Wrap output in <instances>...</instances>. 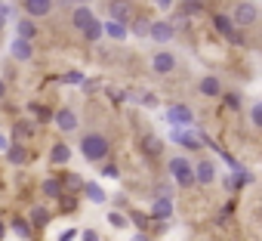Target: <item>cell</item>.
I'll return each mask as SVG.
<instances>
[{
	"mask_svg": "<svg viewBox=\"0 0 262 241\" xmlns=\"http://www.w3.org/2000/svg\"><path fill=\"white\" fill-rule=\"evenodd\" d=\"M80 152H83V158H86V161H102V158L111 152V143H108L102 133H90V136H83Z\"/></svg>",
	"mask_w": 262,
	"mask_h": 241,
	"instance_id": "cell-1",
	"label": "cell"
},
{
	"mask_svg": "<svg viewBox=\"0 0 262 241\" xmlns=\"http://www.w3.org/2000/svg\"><path fill=\"white\" fill-rule=\"evenodd\" d=\"M228 19H231V25H234V28H250V25H256L259 10H256L253 0H244V4H237V7H234V13H231Z\"/></svg>",
	"mask_w": 262,
	"mask_h": 241,
	"instance_id": "cell-2",
	"label": "cell"
},
{
	"mask_svg": "<svg viewBox=\"0 0 262 241\" xmlns=\"http://www.w3.org/2000/svg\"><path fill=\"white\" fill-rule=\"evenodd\" d=\"M170 173H173V179H176L182 189H188V186L194 183V170H191V164H188L185 158H173V161H170Z\"/></svg>",
	"mask_w": 262,
	"mask_h": 241,
	"instance_id": "cell-3",
	"label": "cell"
},
{
	"mask_svg": "<svg viewBox=\"0 0 262 241\" xmlns=\"http://www.w3.org/2000/svg\"><path fill=\"white\" fill-rule=\"evenodd\" d=\"M167 120H170L173 127H191V120H194V111H191L188 105L176 102V105H170V111H167Z\"/></svg>",
	"mask_w": 262,
	"mask_h": 241,
	"instance_id": "cell-4",
	"label": "cell"
},
{
	"mask_svg": "<svg viewBox=\"0 0 262 241\" xmlns=\"http://www.w3.org/2000/svg\"><path fill=\"white\" fill-rule=\"evenodd\" d=\"M108 13H111V22H117V25H126L129 19H133V4H129V0H111Z\"/></svg>",
	"mask_w": 262,
	"mask_h": 241,
	"instance_id": "cell-5",
	"label": "cell"
},
{
	"mask_svg": "<svg viewBox=\"0 0 262 241\" xmlns=\"http://www.w3.org/2000/svg\"><path fill=\"white\" fill-rule=\"evenodd\" d=\"M213 28L222 34V37H228V41H234V44H241V34H237V28L231 25V19L225 16V13H216L213 16Z\"/></svg>",
	"mask_w": 262,
	"mask_h": 241,
	"instance_id": "cell-6",
	"label": "cell"
},
{
	"mask_svg": "<svg viewBox=\"0 0 262 241\" xmlns=\"http://www.w3.org/2000/svg\"><path fill=\"white\" fill-rule=\"evenodd\" d=\"M173 139H176L179 146L191 149V152H198V149L204 146V139H201V136H194V133H191L188 127H176V130H173Z\"/></svg>",
	"mask_w": 262,
	"mask_h": 241,
	"instance_id": "cell-7",
	"label": "cell"
},
{
	"mask_svg": "<svg viewBox=\"0 0 262 241\" xmlns=\"http://www.w3.org/2000/svg\"><path fill=\"white\" fill-rule=\"evenodd\" d=\"M53 120H56V127H59V130H65V133L77 130V114H74L71 108H59V111L53 114Z\"/></svg>",
	"mask_w": 262,
	"mask_h": 241,
	"instance_id": "cell-8",
	"label": "cell"
},
{
	"mask_svg": "<svg viewBox=\"0 0 262 241\" xmlns=\"http://www.w3.org/2000/svg\"><path fill=\"white\" fill-rule=\"evenodd\" d=\"M173 28H170V22H148V37L151 41H158V44H167V41H173Z\"/></svg>",
	"mask_w": 262,
	"mask_h": 241,
	"instance_id": "cell-9",
	"label": "cell"
},
{
	"mask_svg": "<svg viewBox=\"0 0 262 241\" xmlns=\"http://www.w3.org/2000/svg\"><path fill=\"white\" fill-rule=\"evenodd\" d=\"M151 68H155L158 74H170V71L176 68V56H173V53H167V50H161V53H155Z\"/></svg>",
	"mask_w": 262,
	"mask_h": 241,
	"instance_id": "cell-10",
	"label": "cell"
},
{
	"mask_svg": "<svg viewBox=\"0 0 262 241\" xmlns=\"http://www.w3.org/2000/svg\"><path fill=\"white\" fill-rule=\"evenodd\" d=\"M194 170V183H201V186H213V179H216V167H213V161H201L198 167H191Z\"/></svg>",
	"mask_w": 262,
	"mask_h": 241,
	"instance_id": "cell-11",
	"label": "cell"
},
{
	"mask_svg": "<svg viewBox=\"0 0 262 241\" xmlns=\"http://www.w3.org/2000/svg\"><path fill=\"white\" fill-rule=\"evenodd\" d=\"M25 10H28L31 19H37V16H50V13H53V0H25Z\"/></svg>",
	"mask_w": 262,
	"mask_h": 241,
	"instance_id": "cell-12",
	"label": "cell"
},
{
	"mask_svg": "<svg viewBox=\"0 0 262 241\" xmlns=\"http://www.w3.org/2000/svg\"><path fill=\"white\" fill-rule=\"evenodd\" d=\"M93 19H96V16H93V10H90V7H74V13H71V25H74L77 31H83Z\"/></svg>",
	"mask_w": 262,
	"mask_h": 241,
	"instance_id": "cell-13",
	"label": "cell"
},
{
	"mask_svg": "<svg viewBox=\"0 0 262 241\" xmlns=\"http://www.w3.org/2000/svg\"><path fill=\"white\" fill-rule=\"evenodd\" d=\"M10 53H13V59H19V62H28V59L34 56V47H31L28 41H19V37H16V41L10 44Z\"/></svg>",
	"mask_w": 262,
	"mask_h": 241,
	"instance_id": "cell-14",
	"label": "cell"
},
{
	"mask_svg": "<svg viewBox=\"0 0 262 241\" xmlns=\"http://www.w3.org/2000/svg\"><path fill=\"white\" fill-rule=\"evenodd\" d=\"M139 146H142V152H145L148 158H161V155H164V143H161L158 136H151V133H145Z\"/></svg>",
	"mask_w": 262,
	"mask_h": 241,
	"instance_id": "cell-15",
	"label": "cell"
},
{
	"mask_svg": "<svg viewBox=\"0 0 262 241\" xmlns=\"http://www.w3.org/2000/svg\"><path fill=\"white\" fill-rule=\"evenodd\" d=\"M16 31H19L16 37H19V41H28V44H31V41L37 37V25H34L31 19H19V25H16Z\"/></svg>",
	"mask_w": 262,
	"mask_h": 241,
	"instance_id": "cell-16",
	"label": "cell"
},
{
	"mask_svg": "<svg viewBox=\"0 0 262 241\" xmlns=\"http://www.w3.org/2000/svg\"><path fill=\"white\" fill-rule=\"evenodd\" d=\"M102 34H108L111 41H126V34H129V31H126V25H117V22H111V19H108V22L102 25Z\"/></svg>",
	"mask_w": 262,
	"mask_h": 241,
	"instance_id": "cell-17",
	"label": "cell"
},
{
	"mask_svg": "<svg viewBox=\"0 0 262 241\" xmlns=\"http://www.w3.org/2000/svg\"><path fill=\"white\" fill-rule=\"evenodd\" d=\"M151 213H155L158 219H170V213H173V201H170V195L158 198V201H155V207H151Z\"/></svg>",
	"mask_w": 262,
	"mask_h": 241,
	"instance_id": "cell-18",
	"label": "cell"
},
{
	"mask_svg": "<svg viewBox=\"0 0 262 241\" xmlns=\"http://www.w3.org/2000/svg\"><path fill=\"white\" fill-rule=\"evenodd\" d=\"M201 93H204V96H219V93H222L219 77H213V74H210V77H204V81H201Z\"/></svg>",
	"mask_w": 262,
	"mask_h": 241,
	"instance_id": "cell-19",
	"label": "cell"
},
{
	"mask_svg": "<svg viewBox=\"0 0 262 241\" xmlns=\"http://www.w3.org/2000/svg\"><path fill=\"white\" fill-rule=\"evenodd\" d=\"M68 158H71V149H68L65 143L53 146V155H50V161H53V164H68Z\"/></svg>",
	"mask_w": 262,
	"mask_h": 241,
	"instance_id": "cell-20",
	"label": "cell"
},
{
	"mask_svg": "<svg viewBox=\"0 0 262 241\" xmlns=\"http://www.w3.org/2000/svg\"><path fill=\"white\" fill-rule=\"evenodd\" d=\"M13 133H16L19 139H25V136H31V133H34V120H28V117H22V120H16V127H13Z\"/></svg>",
	"mask_w": 262,
	"mask_h": 241,
	"instance_id": "cell-21",
	"label": "cell"
},
{
	"mask_svg": "<svg viewBox=\"0 0 262 241\" xmlns=\"http://www.w3.org/2000/svg\"><path fill=\"white\" fill-rule=\"evenodd\" d=\"M7 161L10 164H25L28 161V152L22 146H13V149H7Z\"/></svg>",
	"mask_w": 262,
	"mask_h": 241,
	"instance_id": "cell-22",
	"label": "cell"
},
{
	"mask_svg": "<svg viewBox=\"0 0 262 241\" xmlns=\"http://www.w3.org/2000/svg\"><path fill=\"white\" fill-rule=\"evenodd\" d=\"M80 34H83L86 41H99V37H102V22H99V19H93V22H90Z\"/></svg>",
	"mask_w": 262,
	"mask_h": 241,
	"instance_id": "cell-23",
	"label": "cell"
},
{
	"mask_svg": "<svg viewBox=\"0 0 262 241\" xmlns=\"http://www.w3.org/2000/svg\"><path fill=\"white\" fill-rule=\"evenodd\" d=\"M43 195H47V198H59V195H62V179H56V176L47 179V183H43Z\"/></svg>",
	"mask_w": 262,
	"mask_h": 241,
	"instance_id": "cell-24",
	"label": "cell"
},
{
	"mask_svg": "<svg viewBox=\"0 0 262 241\" xmlns=\"http://www.w3.org/2000/svg\"><path fill=\"white\" fill-rule=\"evenodd\" d=\"M83 192H86V198H90V201H96V204H102V201H105V192H102V186H96V183H86V186H83Z\"/></svg>",
	"mask_w": 262,
	"mask_h": 241,
	"instance_id": "cell-25",
	"label": "cell"
},
{
	"mask_svg": "<svg viewBox=\"0 0 262 241\" xmlns=\"http://www.w3.org/2000/svg\"><path fill=\"white\" fill-rule=\"evenodd\" d=\"M28 108H31V114H34L37 120H50V117H53V111H50L47 105H40V102H31Z\"/></svg>",
	"mask_w": 262,
	"mask_h": 241,
	"instance_id": "cell-26",
	"label": "cell"
},
{
	"mask_svg": "<svg viewBox=\"0 0 262 241\" xmlns=\"http://www.w3.org/2000/svg\"><path fill=\"white\" fill-rule=\"evenodd\" d=\"M47 223H50V213H47L43 207H34V210H31V226L40 229V226H47Z\"/></svg>",
	"mask_w": 262,
	"mask_h": 241,
	"instance_id": "cell-27",
	"label": "cell"
},
{
	"mask_svg": "<svg viewBox=\"0 0 262 241\" xmlns=\"http://www.w3.org/2000/svg\"><path fill=\"white\" fill-rule=\"evenodd\" d=\"M13 232H16L19 238H31V226H28L25 219H13Z\"/></svg>",
	"mask_w": 262,
	"mask_h": 241,
	"instance_id": "cell-28",
	"label": "cell"
},
{
	"mask_svg": "<svg viewBox=\"0 0 262 241\" xmlns=\"http://www.w3.org/2000/svg\"><path fill=\"white\" fill-rule=\"evenodd\" d=\"M108 223H111L114 229H123V226H126V216L117 213V210H111V213H108Z\"/></svg>",
	"mask_w": 262,
	"mask_h": 241,
	"instance_id": "cell-29",
	"label": "cell"
},
{
	"mask_svg": "<svg viewBox=\"0 0 262 241\" xmlns=\"http://www.w3.org/2000/svg\"><path fill=\"white\" fill-rule=\"evenodd\" d=\"M225 108L237 111V108H241V96H237V93H225Z\"/></svg>",
	"mask_w": 262,
	"mask_h": 241,
	"instance_id": "cell-30",
	"label": "cell"
},
{
	"mask_svg": "<svg viewBox=\"0 0 262 241\" xmlns=\"http://www.w3.org/2000/svg\"><path fill=\"white\" fill-rule=\"evenodd\" d=\"M133 34H139V37H148V22H145V19H136V25H133Z\"/></svg>",
	"mask_w": 262,
	"mask_h": 241,
	"instance_id": "cell-31",
	"label": "cell"
},
{
	"mask_svg": "<svg viewBox=\"0 0 262 241\" xmlns=\"http://www.w3.org/2000/svg\"><path fill=\"white\" fill-rule=\"evenodd\" d=\"M62 81H65V84H83V74L71 68V71H65V77H62Z\"/></svg>",
	"mask_w": 262,
	"mask_h": 241,
	"instance_id": "cell-32",
	"label": "cell"
},
{
	"mask_svg": "<svg viewBox=\"0 0 262 241\" xmlns=\"http://www.w3.org/2000/svg\"><path fill=\"white\" fill-rule=\"evenodd\" d=\"M250 117H253V127H262V105H253Z\"/></svg>",
	"mask_w": 262,
	"mask_h": 241,
	"instance_id": "cell-33",
	"label": "cell"
},
{
	"mask_svg": "<svg viewBox=\"0 0 262 241\" xmlns=\"http://www.w3.org/2000/svg\"><path fill=\"white\" fill-rule=\"evenodd\" d=\"M102 176H108V179H117V176H120V170H117L114 164H105V167H102Z\"/></svg>",
	"mask_w": 262,
	"mask_h": 241,
	"instance_id": "cell-34",
	"label": "cell"
},
{
	"mask_svg": "<svg viewBox=\"0 0 262 241\" xmlns=\"http://www.w3.org/2000/svg\"><path fill=\"white\" fill-rule=\"evenodd\" d=\"M142 102H145L148 108H155V105H158V96H155V93H145V96H142Z\"/></svg>",
	"mask_w": 262,
	"mask_h": 241,
	"instance_id": "cell-35",
	"label": "cell"
},
{
	"mask_svg": "<svg viewBox=\"0 0 262 241\" xmlns=\"http://www.w3.org/2000/svg\"><path fill=\"white\" fill-rule=\"evenodd\" d=\"M182 10H185V16H188V13H198L201 4H191V0H185V7H182Z\"/></svg>",
	"mask_w": 262,
	"mask_h": 241,
	"instance_id": "cell-36",
	"label": "cell"
},
{
	"mask_svg": "<svg viewBox=\"0 0 262 241\" xmlns=\"http://www.w3.org/2000/svg\"><path fill=\"white\" fill-rule=\"evenodd\" d=\"M83 241H99V235H96L93 229H86V232H83Z\"/></svg>",
	"mask_w": 262,
	"mask_h": 241,
	"instance_id": "cell-37",
	"label": "cell"
},
{
	"mask_svg": "<svg viewBox=\"0 0 262 241\" xmlns=\"http://www.w3.org/2000/svg\"><path fill=\"white\" fill-rule=\"evenodd\" d=\"M155 4H158L161 10H170V7H173V0H155Z\"/></svg>",
	"mask_w": 262,
	"mask_h": 241,
	"instance_id": "cell-38",
	"label": "cell"
},
{
	"mask_svg": "<svg viewBox=\"0 0 262 241\" xmlns=\"http://www.w3.org/2000/svg\"><path fill=\"white\" fill-rule=\"evenodd\" d=\"M4 96H7V84H4V81H0V99H4Z\"/></svg>",
	"mask_w": 262,
	"mask_h": 241,
	"instance_id": "cell-39",
	"label": "cell"
},
{
	"mask_svg": "<svg viewBox=\"0 0 262 241\" xmlns=\"http://www.w3.org/2000/svg\"><path fill=\"white\" fill-rule=\"evenodd\" d=\"M7 13V4H4V0H0V16H4Z\"/></svg>",
	"mask_w": 262,
	"mask_h": 241,
	"instance_id": "cell-40",
	"label": "cell"
},
{
	"mask_svg": "<svg viewBox=\"0 0 262 241\" xmlns=\"http://www.w3.org/2000/svg\"><path fill=\"white\" fill-rule=\"evenodd\" d=\"M133 241H148V235H136V238H133Z\"/></svg>",
	"mask_w": 262,
	"mask_h": 241,
	"instance_id": "cell-41",
	"label": "cell"
},
{
	"mask_svg": "<svg viewBox=\"0 0 262 241\" xmlns=\"http://www.w3.org/2000/svg\"><path fill=\"white\" fill-rule=\"evenodd\" d=\"M4 149H7V139H4V136H0V152H4Z\"/></svg>",
	"mask_w": 262,
	"mask_h": 241,
	"instance_id": "cell-42",
	"label": "cell"
},
{
	"mask_svg": "<svg viewBox=\"0 0 262 241\" xmlns=\"http://www.w3.org/2000/svg\"><path fill=\"white\" fill-rule=\"evenodd\" d=\"M0 238H4V223H0Z\"/></svg>",
	"mask_w": 262,
	"mask_h": 241,
	"instance_id": "cell-43",
	"label": "cell"
},
{
	"mask_svg": "<svg viewBox=\"0 0 262 241\" xmlns=\"http://www.w3.org/2000/svg\"><path fill=\"white\" fill-rule=\"evenodd\" d=\"M191 4H201V7H204V0H191Z\"/></svg>",
	"mask_w": 262,
	"mask_h": 241,
	"instance_id": "cell-44",
	"label": "cell"
},
{
	"mask_svg": "<svg viewBox=\"0 0 262 241\" xmlns=\"http://www.w3.org/2000/svg\"><path fill=\"white\" fill-rule=\"evenodd\" d=\"M0 28H4V16H0Z\"/></svg>",
	"mask_w": 262,
	"mask_h": 241,
	"instance_id": "cell-45",
	"label": "cell"
},
{
	"mask_svg": "<svg viewBox=\"0 0 262 241\" xmlns=\"http://www.w3.org/2000/svg\"><path fill=\"white\" fill-rule=\"evenodd\" d=\"M83 4H90V0H83Z\"/></svg>",
	"mask_w": 262,
	"mask_h": 241,
	"instance_id": "cell-46",
	"label": "cell"
}]
</instances>
